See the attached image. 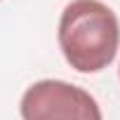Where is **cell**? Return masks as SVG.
Masks as SVG:
<instances>
[{
  "instance_id": "2",
  "label": "cell",
  "mask_w": 120,
  "mask_h": 120,
  "mask_svg": "<svg viewBox=\"0 0 120 120\" xmlns=\"http://www.w3.org/2000/svg\"><path fill=\"white\" fill-rule=\"evenodd\" d=\"M24 120H104L97 99L66 80H38L21 97Z\"/></svg>"
},
{
  "instance_id": "1",
  "label": "cell",
  "mask_w": 120,
  "mask_h": 120,
  "mask_svg": "<svg viewBox=\"0 0 120 120\" xmlns=\"http://www.w3.org/2000/svg\"><path fill=\"white\" fill-rule=\"evenodd\" d=\"M59 47L78 73H99L118 54L120 24L101 0H71L59 19Z\"/></svg>"
}]
</instances>
